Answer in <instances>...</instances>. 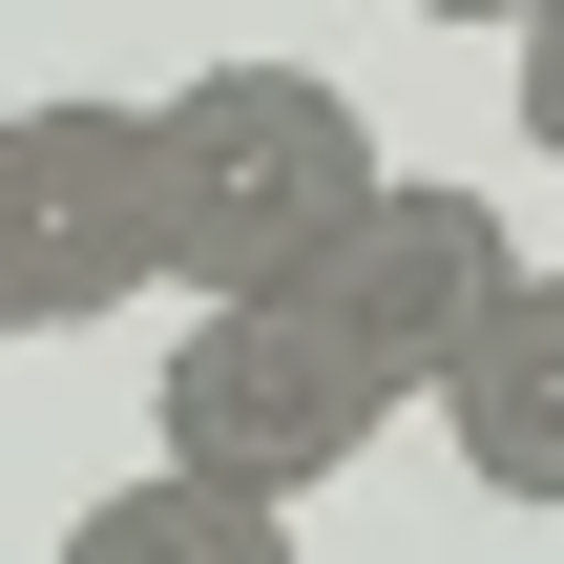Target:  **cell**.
Here are the masks:
<instances>
[{
    "mask_svg": "<svg viewBox=\"0 0 564 564\" xmlns=\"http://www.w3.org/2000/svg\"><path fill=\"white\" fill-rule=\"evenodd\" d=\"M147 419H167V481H230V502H314V481H356V440L377 419H419L314 293H209L188 335H167V377H147Z\"/></svg>",
    "mask_w": 564,
    "mask_h": 564,
    "instance_id": "cell-2",
    "label": "cell"
},
{
    "mask_svg": "<svg viewBox=\"0 0 564 564\" xmlns=\"http://www.w3.org/2000/svg\"><path fill=\"white\" fill-rule=\"evenodd\" d=\"M147 167H167V272H188V314L209 293H293L398 167H377V126H356V84H314V63H209V84H167L147 105Z\"/></svg>",
    "mask_w": 564,
    "mask_h": 564,
    "instance_id": "cell-1",
    "label": "cell"
},
{
    "mask_svg": "<svg viewBox=\"0 0 564 564\" xmlns=\"http://www.w3.org/2000/svg\"><path fill=\"white\" fill-rule=\"evenodd\" d=\"M293 293H314V314H335V335H356V356H377L398 398H440V377L481 356V314L523 293V230H502L481 188L398 167V188H377V209H356V230H335V251L293 272Z\"/></svg>",
    "mask_w": 564,
    "mask_h": 564,
    "instance_id": "cell-4",
    "label": "cell"
},
{
    "mask_svg": "<svg viewBox=\"0 0 564 564\" xmlns=\"http://www.w3.org/2000/svg\"><path fill=\"white\" fill-rule=\"evenodd\" d=\"M0 335H21V272H0Z\"/></svg>",
    "mask_w": 564,
    "mask_h": 564,
    "instance_id": "cell-9",
    "label": "cell"
},
{
    "mask_svg": "<svg viewBox=\"0 0 564 564\" xmlns=\"http://www.w3.org/2000/svg\"><path fill=\"white\" fill-rule=\"evenodd\" d=\"M42 564H293V523H272V502H230V481H167V460H147V481H105Z\"/></svg>",
    "mask_w": 564,
    "mask_h": 564,
    "instance_id": "cell-6",
    "label": "cell"
},
{
    "mask_svg": "<svg viewBox=\"0 0 564 564\" xmlns=\"http://www.w3.org/2000/svg\"><path fill=\"white\" fill-rule=\"evenodd\" d=\"M523 147H544V167H564V0H544V21H523Z\"/></svg>",
    "mask_w": 564,
    "mask_h": 564,
    "instance_id": "cell-7",
    "label": "cell"
},
{
    "mask_svg": "<svg viewBox=\"0 0 564 564\" xmlns=\"http://www.w3.org/2000/svg\"><path fill=\"white\" fill-rule=\"evenodd\" d=\"M0 272H21V335H84V314L167 293L147 105H21V126H0Z\"/></svg>",
    "mask_w": 564,
    "mask_h": 564,
    "instance_id": "cell-3",
    "label": "cell"
},
{
    "mask_svg": "<svg viewBox=\"0 0 564 564\" xmlns=\"http://www.w3.org/2000/svg\"><path fill=\"white\" fill-rule=\"evenodd\" d=\"M398 21H502V42H523V21H544V0H398Z\"/></svg>",
    "mask_w": 564,
    "mask_h": 564,
    "instance_id": "cell-8",
    "label": "cell"
},
{
    "mask_svg": "<svg viewBox=\"0 0 564 564\" xmlns=\"http://www.w3.org/2000/svg\"><path fill=\"white\" fill-rule=\"evenodd\" d=\"M419 419L460 440V481H481V502H564V272H523V293L481 314V356H460Z\"/></svg>",
    "mask_w": 564,
    "mask_h": 564,
    "instance_id": "cell-5",
    "label": "cell"
}]
</instances>
